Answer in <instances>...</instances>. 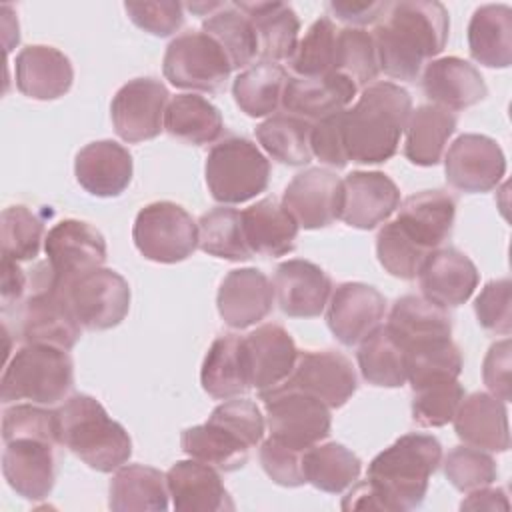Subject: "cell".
<instances>
[{
  "mask_svg": "<svg viewBox=\"0 0 512 512\" xmlns=\"http://www.w3.org/2000/svg\"><path fill=\"white\" fill-rule=\"evenodd\" d=\"M274 300V286L258 268L230 270L216 294L218 314L234 330H244L264 320L272 312Z\"/></svg>",
  "mask_w": 512,
  "mask_h": 512,
  "instance_id": "obj_22",
  "label": "cell"
},
{
  "mask_svg": "<svg viewBox=\"0 0 512 512\" xmlns=\"http://www.w3.org/2000/svg\"><path fill=\"white\" fill-rule=\"evenodd\" d=\"M202 32L218 42L228 56L232 70L252 66L258 56V40L252 22L236 8L234 2H224L222 8L210 14L202 24Z\"/></svg>",
  "mask_w": 512,
  "mask_h": 512,
  "instance_id": "obj_43",
  "label": "cell"
},
{
  "mask_svg": "<svg viewBox=\"0 0 512 512\" xmlns=\"http://www.w3.org/2000/svg\"><path fill=\"white\" fill-rule=\"evenodd\" d=\"M210 196L220 204H242L268 188L270 162L258 146L244 136L218 140L204 164Z\"/></svg>",
  "mask_w": 512,
  "mask_h": 512,
  "instance_id": "obj_7",
  "label": "cell"
},
{
  "mask_svg": "<svg viewBox=\"0 0 512 512\" xmlns=\"http://www.w3.org/2000/svg\"><path fill=\"white\" fill-rule=\"evenodd\" d=\"M444 476L460 492H472L482 486H490L498 478V468L494 458L474 446H454L444 462Z\"/></svg>",
  "mask_w": 512,
  "mask_h": 512,
  "instance_id": "obj_51",
  "label": "cell"
},
{
  "mask_svg": "<svg viewBox=\"0 0 512 512\" xmlns=\"http://www.w3.org/2000/svg\"><path fill=\"white\" fill-rule=\"evenodd\" d=\"M404 132V156L416 166H436L456 132V116L436 104H422L412 110Z\"/></svg>",
  "mask_w": 512,
  "mask_h": 512,
  "instance_id": "obj_37",
  "label": "cell"
},
{
  "mask_svg": "<svg viewBox=\"0 0 512 512\" xmlns=\"http://www.w3.org/2000/svg\"><path fill=\"white\" fill-rule=\"evenodd\" d=\"M302 454L300 450L288 448L272 438L264 440L260 446V464L268 478L276 484L286 488H298L306 484L304 468H302Z\"/></svg>",
  "mask_w": 512,
  "mask_h": 512,
  "instance_id": "obj_57",
  "label": "cell"
},
{
  "mask_svg": "<svg viewBox=\"0 0 512 512\" xmlns=\"http://www.w3.org/2000/svg\"><path fill=\"white\" fill-rule=\"evenodd\" d=\"M70 306L84 330H110L130 310V286L112 268H96L68 286Z\"/></svg>",
  "mask_w": 512,
  "mask_h": 512,
  "instance_id": "obj_13",
  "label": "cell"
},
{
  "mask_svg": "<svg viewBox=\"0 0 512 512\" xmlns=\"http://www.w3.org/2000/svg\"><path fill=\"white\" fill-rule=\"evenodd\" d=\"M250 386L258 392L280 386L294 370L298 348L294 338L280 324H262L244 336Z\"/></svg>",
  "mask_w": 512,
  "mask_h": 512,
  "instance_id": "obj_24",
  "label": "cell"
},
{
  "mask_svg": "<svg viewBox=\"0 0 512 512\" xmlns=\"http://www.w3.org/2000/svg\"><path fill=\"white\" fill-rule=\"evenodd\" d=\"M376 256L380 266L394 278L414 280L420 272V266L430 256L414 246L390 220L386 222L376 236Z\"/></svg>",
  "mask_w": 512,
  "mask_h": 512,
  "instance_id": "obj_53",
  "label": "cell"
},
{
  "mask_svg": "<svg viewBox=\"0 0 512 512\" xmlns=\"http://www.w3.org/2000/svg\"><path fill=\"white\" fill-rule=\"evenodd\" d=\"M0 272H2L0 294H2V304H4V310H6L10 304H18L22 300L24 290L28 286V280H26L24 270L20 268V262H16L8 256H2Z\"/></svg>",
  "mask_w": 512,
  "mask_h": 512,
  "instance_id": "obj_61",
  "label": "cell"
},
{
  "mask_svg": "<svg viewBox=\"0 0 512 512\" xmlns=\"http://www.w3.org/2000/svg\"><path fill=\"white\" fill-rule=\"evenodd\" d=\"M334 70L350 78L358 88L372 84L380 72L378 50L372 32L350 26L338 30Z\"/></svg>",
  "mask_w": 512,
  "mask_h": 512,
  "instance_id": "obj_49",
  "label": "cell"
},
{
  "mask_svg": "<svg viewBox=\"0 0 512 512\" xmlns=\"http://www.w3.org/2000/svg\"><path fill=\"white\" fill-rule=\"evenodd\" d=\"M172 506L178 512H224L234 502L218 470L200 460H178L166 472Z\"/></svg>",
  "mask_w": 512,
  "mask_h": 512,
  "instance_id": "obj_26",
  "label": "cell"
},
{
  "mask_svg": "<svg viewBox=\"0 0 512 512\" xmlns=\"http://www.w3.org/2000/svg\"><path fill=\"white\" fill-rule=\"evenodd\" d=\"M470 56L488 68H508L512 62V8L484 4L468 24Z\"/></svg>",
  "mask_w": 512,
  "mask_h": 512,
  "instance_id": "obj_36",
  "label": "cell"
},
{
  "mask_svg": "<svg viewBox=\"0 0 512 512\" xmlns=\"http://www.w3.org/2000/svg\"><path fill=\"white\" fill-rule=\"evenodd\" d=\"M272 286L280 310L290 318L320 316L332 294L330 276L318 264L302 258L278 264Z\"/></svg>",
  "mask_w": 512,
  "mask_h": 512,
  "instance_id": "obj_21",
  "label": "cell"
},
{
  "mask_svg": "<svg viewBox=\"0 0 512 512\" xmlns=\"http://www.w3.org/2000/svg\"><path fill=\"white\" fill-rule=\"evenodd\" d=\"M510 358L512 346L510 340L504 338L494 342L482 362V378L490 394L500 398L502 402L510 400Z\"/></svg>",
  "mask_w": 512,
  "mask_h": 512,
  "instance_id": "obj_59",
  "label": "cell"
},
{
  "mask_svg": "<svg viewBox=\"0 0 512 512\" xmlns=\"http://www.w3.org/2000/svg\"><path fill=\"white\" fill-rule=\"evenodd\" d=\"M0 384L4 404L28 400L54 406L64 402L74 386V362L68 350L48 344H24L6 362Z\"/></svg>",
  "mask_w": 512,
  "mask_h": 512,
  "instance_id": "obj_5",
  "label": "cell"
},
{
  "mask_svg": "<svg viewBox=\"0 0 512 512\" xmlns=\"http://www.w3.org/2000/svg\"><path fill=\"white\" fill-rule=\"evenodd\" d=\"M390 2H342V0H332L326 4L330 16L336 20L348 24L350 28H364L368 24L378 22Z\"/></svg>",
  "mask_w": 512,
  "mask_h": 512,
  "instance_id": "obj_60",
  "label": "cell"
},
{
  "mask_svg": "<svg viewBox=\"0 0 512 512\" xmlns=\"http://www.w3.org/2000/svg\"><path fill=\"white\" fill-rule=\"evenodd\" d=\"M384 326L404 350L422 342L450 338L452 334V318L448 308H442L416 294L398 298L392 304L388 322Z\"/></svg>",
  "mask_w": 512,
  "mask_h": 512,
  "instance_id": "obj_33",
  "label": "cell"
},
{
  "mask_svg": "<svg viewBox=\"0 0 512 512\" xmlns=\"http://www.w3.org/2000/svg\"><path fill=\"white\" fill-rule=\"evenodd\" d=\"M312 122L294 114H272L256 126V140L278 162L304 166L312 160Z\"/></svg>",
  "mask_w": 512,
  "mask_h": 512,
  "instance_id": "obj_44",
  "label": "cell"
},
{
  "mask_svg": "<svg viewBox=\"0 0 512 512\" xmlns=\"http://www.w3.org/2000/svg\"><path fill=\"white\" fill-rule=\"evenodd\" d=\"M128 18L152 36H170L184 24V4L174 0L160 2H126Z\"/></svg>",
  "mask_w": 512,
  "mask_h": 512,
  "instance_id": "obj_56",
  "label": "cell"
},
{
  "mask_svg": "<svg viewBox=\"0 0 512 512\" xmlns=\"http://www.w3.org/2000/svg\"><path fill=\"white\" fill-rule=\"evenodd\" d=\"M478 324L494 334L512 332V284L508 278L490 280L474 300Z\"/></svg>",
  "mask_w": 512,
  "mask_h": 512,
  "instance_id": "obj_55",
  "label": "cell"
},
{
  "mask_svg": "<svg viewBox=\"0 0 512 512\" xmlns=\"http://www.w3.org/2000/svg\"><path fill=\"white\" fill-rule=\"evenodd\" d=\"M280 386L310 394L332 410L352 398L358 378L344 354L336 350H304L298 352L292 374Z\"/></svg>",
  "mask_w": 512,
  "mask_h": 512,
  "instance_id": "obj_14",
  "label": "cell"
},
{
  "mask_svg": "<svg viewBox=\"0 0 512 512\" xmlns=\"http://www.w3.org/2000/svg\"><path fill=\"white\" fill-rule=\"evenodd\" d=\"M240 216L244 238L252 254L276 258L294 250L300 226L276 198H262L240 212Z\"/></svg>",
  "mask_w": 512,
  "mask_h": 512,
  "instance_id": "obj_31",
  "label": "cell"
},
{
  "mask_svg": "<svg viewBox=\"0 0 512 512\" xmlns=\"http://www.w3.org/2000/svg\"><path fill=\"white\" fill-rule=\"evenodd\" d=\"M412 420L422 428H440L454 420L466 392L458 380L430 382L412 390Z\"/></svg>",
  "mask_w": 512,
  "mask_h": 512,
  "instance_id": "obj_50",
  "label": "cell"
},
{
  "mask_svg": "<svg viewBox=\"0 0 512 512\" xmlns=\"http://www.w3.org/2000/svg\"><path fill=\"white\" fill-rule=\"evenodd\" d=\"M462 364L460 348L452 338L422 342L406 350V382L414 390L430 382L458 380Z\"/></svg>",
  "mask_w": 512,
  "mask_h": 512,
  "instance_id": "obj_46",
  "label": "cell"
},
{
  "mask_svg": "<svg viewBox=\"0 0 512 512\" xmlns=\"http://www.w3.org/2000/svg\"><path fill=\"white\" fill-rule=\"evenodd\" d=\"M452 422L456 436L468 446L486 452H506L510 448L506 402L490 392L464 396Z\"/></svg>",
  "mask_w": 512,
  "mask_h": 512,
  "instance_id": "obj_30",
  "label": "cell"
},
{
  "mask_svg": "<svg viewBox=\"0 0 512 512\" xmlns=\"http://www.w3.org/2000/svg\"><path fill=\"white\" fill-rule=\"evenodd\" d=\"M168 102L170 94L162 80L150 76L128 80L110 104L114 132L130 144L156 138L164 130Z\"/></svg>",
  "mask_w": 512,
  "mask_h": 512,
  "instance_id": "obj_12",
  "label": "cell"
},
{
  "mask_svg": "<svg viewBox=\"0 0 512 512\" xmlns=\"http://www.w3.org/2000/svg\"><path fill=\"white\" fill-rule=\"evenodd\" d=\"M288 78L290 76L278 62L260 60L244 68L234 78V102L250 118L272 116V112L282 106V94Z\"/></svg>",
  "mask_w": 512,
  "mask_h": 512,
  "instance_id": "obj_39",
  "label": "cell"
},
{
  "mask_svg": "<svg viewBox=\"0 0 512 512\" xmlns=\"http://www.w3.org/2000/svg\"><path fill=\"white\" fill-rule=\"evenodd\" d=\"M444 172L448 184L460 192H488L504 178L506 156L494 138L462 134L444 156Z\"/></svg>",
  "mask_w": 512,
  "mask_h": 512,
  "instance_id": "obj_15",
  "label": "cell"
},
{
  "mask_svg": "<svg viewBox=\"0 0 512 512\" xmlns=\"http://www.w3.org/2000/svg\"><path fill=\"white\" fill-rule=\"evenodd\" d=\"M260 400L264 402L266 426L272 440L304 452L328 438L332 426L330 408L318 398L276 386L260 392Z\"/></svg>",
  "mask_w": 512,
  "mask_h": 512,
  "instance_id": "obj_8",
  "label": "cell"
},
{
  "mask_svg": "<svg viewBox=\"0 0 512 512\" xmlns=\"http://www.w3.org/2000/svg\"><path fill=\"white\" fill-rule=\"evenodd\" d=\"M420 84L432 104L450 112L470 108L488 94L478 68L458 56L430 60L420 72Z\"/></svg>",
  "mask_w": 512,
  "mask_h": 512,
  "instance_id": "obj_25",
  "label": "cell"
},
{
  "mask_svg": "<svg viewBox=\"0 0 512 512\" xmlns=\"http://www.w3.org/2000/svg\"><path fill=\"white\" fill-rule=\"evenodd\" d=\"M222 4L224 2H190V4H186V8L198 16H210L218 8H222Z\"/></svg>",
  "mask_w": 512,
  "mask_h": 512,
  "instance_id": "obj_63",
  "label": "cell"
},
{
  "mask_svg": "<svg viewBox=\"0 0 512 512\" xmlns=\"http://www.w3.org/2000/svg\"><path fill=\"white\" fill-rule=\"evenodd\" d=\"M44 240V218L38 212L24 204L4 208L0 224L2 256L16 262H30L40 254Z\"/></svg>",
  "mask_w": 512,
  "mask_h": 512,
  "instance_id": "obj_48",
  "label": "cell"
},
{
  "mask_svg": "<svg viewBox=\"0 0 512 512\" xmlns=\"http://www.w3.org/2000/svg\"><path fill=\"white\" fill-rule=\"evenodd\" d=\"M358 86L340 72L324 76L288 78L282 94V108L308 122L322 120L348 108Z\"/></svg>",
  "mask_w": 512,
  "mask_h": 512,
  "instance_id": "obj_29",
  "label": "cell"
},
{
  "mask_svg": "<svg viewBox=\"0 0 512 512\" xmlns=\"http://www.w3.org/2000/svg\"><path fill=\"white\" fill-rule=\"evenodd\" d=\"M282 204L300 228L318 230L340 218L342 180L326 168H306L284 190Z\"/></svg>",
  "mask_w": 512,
  "mask_h": 512,
  "instance_id": "obj_17",
  "label": "cell"
},
{
  "mask_svg": "<svg viewBox=\"0 0 512 512\" xmlns=\"http://www.w3.org/2000/svg\"><path fill=\"white\" fill-rule=\"evenodd\" d=\"M356 360L362 378L372 386L400 388L406 384V350L384 324L360 342Z\"/></svg>",
  "mask_w": 512,
  "mask_h": 512,
  "instance_id": "obj_42",
  "label": "cell"
},
{
  "mask_svg": "<svg viewBox=\"0 0 512 512\" xmlns=\"http://www.w3.org/2000/svg\"><path fill=\"white\" fill-rule=\"evenodd\" d=\"M310 148L322 164L330 168H344L348 164L342 138V112L316 120L310 130Z\"/></svg>",
  "mask_w": 512,
  "mask_h": 512,
  "instance_id": "obj_58",
  "label": "cell"
},
{
  "mask_svg": "<svg viewBox=\"0 0 512 512\" xmlns=\"http://www.w3.org/2000/svg\"><path fill=\"white\" fill-rule=\"evenodd\" d=\"M168 498L166 474L144 464L120 466L108 486V506L114 512H164Z\"/></svg>",
  "mask_w": 512,
  "mask_h": 512,
  "instance_id": "obj_35",
  "label": "cell"
},
{
  "mask_svg": "<svg viewBox=\"0 0 512 512\" xmlns=\"http://www.w3.org/2000/svg\"><path fill=\"white\" fill-rule=\"evenodd\" d=\"M16 438L44 440L54 446L60 444L58 412L42 404H14L2 414V440L10 442Z\"/></svg>",
  "mask_w": 512,
  "mask_h": 512,
  "instance_id": "obj_52",
  "label": "cell"
},
{
  "mask_svg": "<svg viewBox=\"0 0 512 512\" xmlns=\"http://www.w3.org/2000/svg\"><path fill=\"white\" fill-rule=\"evenodd\" d=\"M134 172L132 154L114 140H96L86 144L74 160V174L78 184L92 196L114 198L120 196Z\"/></svg>",
  "mask_w": 512,
  "mask_h": 512,
  "instance_id": "obj_28",
  "label": "cell"
},
{
  "mask_svg": "<svg viewBox=\"0 0 512 512\" xmlns=\"http://www.w3.org/2000/svg\"><path fill=\"white\" fill-rule=\"evenodd\" d=\"M44 252L52 278L68 288L80 276L102 268L108 248L98 228L84 220L66 218L46 232Z\"/></svg>",
  "mask_w": 512,
  "mask_h": 512,
  "instance_id": "obj_11",
  "label": "cell"
},
{
  "mask_svg": "<svg viewBox=\"0 0 512 512\" xmlns=\"http://www.w3.org/2000/svg\"><path fill=\"white\" fill-rule=\"evenodd\" d=\"M164 130L186 144H212L224 130L220 110L198 94H176L170 98L164 114Z\"/></svg>",
  "mask_w": 512,
  "mask_h": 512,
  "instance_id": "obj_38",
  "label": "cell"
},
{
  "mask_svg": "<svg viewBox=\"0 0 512 512\" xmlns=\"http://www.w3.org/2000/svg\"><path fill=\"white\" fill-rule=\"evenodd\" d=\"M198 248L214 258L242 262L252 256L244 230L242 216L234 208H212L198 220Z\"/></svg>",
  "mask_w": 512,
  "mask_h": 512,
  "instance_id": "obj_45",
  "label": "cell"
},
{
  "mask_svg": "<svg viewBox=\"0 0 512 512\" xmlns=\"http://www.w3.org/2000/svg\"><path fill=\"white\" fill-rule=\"evenodd\" d=\"M302 468L308 484L328 494H340L358 480L362 462L344 444L326 442L304 450Z\"/></svg>",
  "mask_w": 512,
  "mask_h": 512,
  "instance_id": "obj_41",
  "label": "cell"
},
{
  "mask_svg": "<svg viewBox=\"0 0 512 512\" xmlns=\"http://www.w3.org/2000/svg\"><path fill=\"white\" fill-rule=\"evenodd\" d=\"M456 200L444 190H422L410 194L398 206L392 220L396 228L422 252L432 254L452 234Z\"/></svg>",
  "mask_w": 512,
  "mask_h": 512,
  "instance_id": "obj_18",
  "label": "cell"
},
{
  "mask_svg": "<svg viewBox=\"0 0 512 512\" xmlns=\"http://www.w3.org/2000/svg\"><path fill=\"white\" fill-rule=\"evenodd\" d=\"M82 326L70 306L68 288L60 286L46 262L32 270L30 294L16 310V336L24 344H48L72 350Z\"/></svg>",
  "mask_w": 512,
  "mask_h": 512,
  "instance_id": "obj_6",
  "label": "cell"
},
{
  "mask_svg": "<svg viewBox=\"0 0 512 512\" xmlns=\"http://www.w3.org/2000/svg\"><path fill=\"white\" fill-rule=\"evenodd\" d=\"M248 16L258 40V56L266 62L290 60L300 32V20L286 2H234Z\"/></svg>",
  "mask_w": 512,
  "mask_h": 512,
  "instance_id": "obj_32",
  "label": "cell"
},
{
  "mask_svg": "<svg viewBox=\"0 0 512 512\" xmlns=\"http://www.w3.org/2000/svg\"><path fill=\"white\" fill-rule=\"evenodd\" d=\"M386 316V298L370 284L342 282L326 304V324L344 346L360 344Z\"/></svg>",
  "mask_w": 512,
  "mask_h": 512,
  "instance_id": "obj_16",
  "label": "cell"
},
{
  "mask_svg": "<svg viewBox=\"0 0 512 512\" xmlns=\"http://www.w3.org/2000/svg\"><path fill=\"white\" fill-rule=\"evenodd\" d=\"M208 422H214L230 430L250 448L262 442V436L266 430V418L262 416L258 404L240 396L228 398L222 404H218L210 412Z\"/></svg>",
  "mask_w": 512,
  "mask_h": 512,
  "instance_id": "obj_54",
  "label": "cell"
},
{
  "mask_svg": "<svg viewBox=\"0 0 512 512\" xmlns=\"http://www.w3.org/2000/svg\"><path fill=\"white\" fill-rule=\"evenodd\" d=\"M162 72L176 88L218 92L224 88L232 66L214 38L204 32H184L166 46Z\"/></svg>",
  "mask_w": 512,
  "mask_h": 512,
  "instance_id": "obj_10",
  "label": "cell"
},
{
  "mask_svg": "<svg viewBox=\"0 0 512 512\" xmlns=\"http://www.w3.org/2000/svg\"><path fill=\"white\" fill-rule=\"evenodd\" d=\"M416 278L422 296L442 308H456L464 304L480 282L476 264L452 246H440L434 250L420 266Z\"/></svg>",
  "mask_w": 512,
  "mask_h": 512,
  "instance_id": "obj_20",
  "label": "cell"
},
{
  "mask_svg": "<svg viewBox=\"0 0 512 512\" xmlns=\"http://www.w3.org/2000/svg\"><path fill=\"white\" fill-rule=\"evenodd\" d=\"M450 18L442 2L400 0L388 4L372 36L380 70L404 82H414L424 64L434 60L448 42Z\"/></svg>",
  "mask_w": 512,
  "mask_h": 512,
  "instance_id": "obj_1",
  "label": "cell"
},
{
  "mask_svg": "<svg viewBox=\"0 0 512 512\" xmlns=\"http://www.w3.org/2000/svg\"><path fill=\"white\" fill-rule=\"evenodd\" d=\"M180 446L190 458L210 464L222 472L240 470L248 462L250 452V446H246L238 436L208 420L182 430Z\"/></svg>",
  "mask_w": 512,
  "mask_h": 512,
  "instance_id": "obj_40",
  "label": "cell"
},
{
  "mask_svg": "<svg viewBox=\"0 0 512 512\" xmlns=\"http://www.w3.org/2000/svg\"><path fill=\"white\" fill-rule=\"evenodd\" d=\"M400 206V190L384 172H350L342 180L340 220L358 230L384 224Z\"/></svg>",
  "mask_w": 512,
  "mask_h": 512,
  "instance_id": "obj_19",
  "label": "cell"
},
{
  "mask_svg": "<svg viewBox=\"0 0 512 512\" xmlns=\"http://www.w3.org/2000/svg\"><path fill=\"white\" fill-rule=\"evenodd\" d=\"M14 80L16 88L32 100H56L72 88L74 68L58 48L32 44L16 54Z\"/></svg>",
  "mask_w": 512,
  "mask_h": 512,
  "instance_id": "obj_27",
  "label": "cell"
},
{
  "mask_svg": "<svg viewBox=\"0 0 512 512\" xmlns=\"http://www.w3.org/2000/svg\"><path fill=\"white\" fill-rule=\"evenodd\" d=\"M508 496L504 488L482 486L472 492L460 502L462 510H508Z\"/></svg>",
  "mask_w": 512,
  "mask_h": 512,
  "instance_id": "obj_62",
  "label": "cell"
},
{
  "mask_svg": "<svg viewBox=\"0 0 512 512\" xmlns=\"http://www.w3.org/2000/svg\"><path fill=\"white\" fill-rule=\"evenodd\" d=\"M132 240L146 260L176 264L198 248V222L176 202H152L136 214Z\"/></svg>",
  "mask_w": 512,
  "mask_h": 512,
  "instance_id": "obj_9",
  "label": "cell"
},
{
  "mask_svg": "<svg viewBox=\"0 0 512 512\" xmlns=\"http://www.w3.org/2000/svg\"><path fill=\"white\" fill-rule=\"evenodd\" d=\"M442 462V444L432 434L410 432L372 458L366 480L376 490L384 512L418 508L428 480Z\"/></svg>",
  "mask_w": 512,
  "mask_h": 512,
  "instance_id": "obj_3",
  "label": "cell"
},
{
  "mask_svg": "<svg viewBox=\"0 0 512 512\" xmlns=\"http://www.w3.org/2000/svg\"><path fill=\"white\" fill-rule=\"evenodd\" d=\"M200 384L216 400H228L246 394L250 386L244 338L236 334L218 336L202 362Z\"/></svg>",
  "mask_w": 512,
  "mask_h": 512,
  "instance_id": "obj_34",
  "label": "cell"
},
{
  "mask_svg": "<svg viewBox=\"0 0 512 512\" xmlns=\"http://www.w3.org/2000/svg\"><path fill=\"white\" fill-rule=\"evenodd\" d=\"M58 412L60 444L96 472H114L132 456L126 428L108 416L106 408L88 394H74Z\"/></svg>",
  "mask_w": 512,
  "mask_h": 512,
  "instance_id": "obj_4",
  "label": "cell"
},
{
  "mask_svg": "<svg viewBox=\"0 0 512 512\" xmlns=\"http://www.w3.org/2000/svg\"><path fill=\"white\" fill-rule=\"evenodd\" d=\"M412 114L410 94L394 82L368 84L352 108L342 110V138L348 162L390 160Z\"/></svg>",
  "mask_w": 512,
  "mask_h": 512,
  "instance_id": "obj_2",
  "label": "cell"
},
{
  "mask_svg": "<svg viewBox=\"0 0 512 512\" xmlns=\"http://www.w3.org/2000/svg\"><path fill=\"white\" fill-rule=\"evenodd\" d=\"M336 40L338 30L330 16H320L314 20L306 34L298 40L296 50L288 60L292 72L302 78L336 72Z\"/></svg>",
  "mask_w": 512,
  "mask_h": 512,
  "instance_id": "obj_47",
  "label": "cell"
},
{
  "mask_svg": "<svg viewBox=\"0 0 512 512\" xmlns=\"http://www.w3.org/2000/svg\"><path fill=\"white\" fill-rule=\"evenodd\" d=\"M2 474L18 496L26 500H44L56 482L54 444L34 438L4 442Z\"/></svg>",
  "mask_w": 512,
  "mask_h": 512,
  "instance_id": "obj_23",
  "label": "cell"
}]
</instances>
